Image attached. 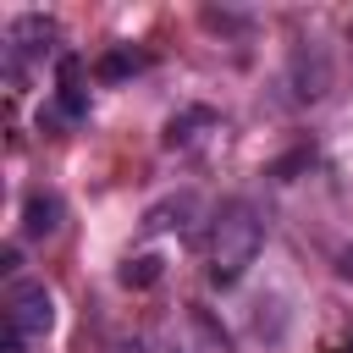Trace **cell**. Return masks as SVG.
<instances>
[{"label":"cell","mask_w":353,"mask_h":353,"mask_svg":"<svg viewBox=\"0 0 353 353\" xmlns=\"http://www.w3.org/2000/svg\"><path fill=\"white\" fill-rule=\"evenodd\" d=\"M259 248H265V215L248 199H226L210 221V281L215 287L243 281V270L259 259Z\"/></svg>","instance_id":"obj_1"},{"label":"cell","mask_w":353,"mask_h":353,"mask_svg":"<svg viewBox=\"0 0 353 353\" xmlns=\"http://www.w3.org/2000/svg\"><path fill=\"white\" fill-rule=\"evenodd\" d=\"M55 325V298H50V287L44 281H11V292H6V331H17L22 342H33V336H44Z\"/></svg>","instance_id":"obj_2"},{"label":"cell","mask_w":353,"mask_h":353,"mask_svg":"<svg viewBox=\"0 0 353 353\" xmlns=\"http://www.w3.org/2000/svg\"><path fill=\"white\" fill-rule=\"evenodd\" d=\"M50 39H55V22H50L44 11L17 17V22H11V33H6V77L17 83V77H22V61H28V55H39Z\"/></svg>","instance_id":"obj_3"},{"label":"cell","mask_w":353,"mask_h":353,"mask_svg":"<svg viewBox=\"0 0 353 353\" xmlns=\"http://www.w3.org/2000/svg\"><path fill=\"white\" fill-rule=\"evenodd\" d=\"M83 116H88L83 61H77V55H61V66H55V110H50V116L39 110V127H44V121H83Z\"/></svg>","instance_id":"obj_4"},{"label":"cell","mask_w":353,"mask_h":353,"mask_svg":"<svg viewBox=\"0 0 353 353\" xmlns=\"http://www.w3.org/2000/svg\"><path fill=\"white\" fill-rule=\"evenodd\" d=\"M61 215H66V204H61V193H50V188H33V193L22 199V232H28V237H55V232H61Z\"/></svg>","instance_id":"obj_5"},{"label":"cell","mask_w":353,"mask_h":353,"mask_svg":"<svg viewBox=\"0 0 353 353\" xmlns=\"http://www.w3.org/2000/svg\"><path fill=\"white\" fill-rule=\"evenodd\" d=\"M287 88H292L298 105H309V99H320V94L331 88V66H314V72H309V50H298V55H292V72H287Z\"/></svg>","instance_id":"obj_6"},{"label":"cell","mask_w":353,"mask_h":353,"mask_svg":"<svg viewBox=\"0 0 353 353\" xmlns=\"http://www.w3.org/2000/svg\"><path fill=\"white\" fill-rule=\"evenodd\" d=\"M204 127H215V110L188 105L182 116H171V121H165V149H193V143L204 138Z\"/></svg>","instance_id":"obj_7"},{"label":"cell","mask_w":353,"mask_h":353,"mask_svg":"<svg viewBox=\"0 0 353 353\" xmlns=\"http://www.w3.org/2000/svg\"><path fill=\"white\" fill-rule=\"evenodd\" d=\"M132 72H143V55H138L132 44H121V50H110V55L94 61V77H99V83H121V77H132Z\"/></svg>","instance_id":"obj_8"},{"label":"cell","mask_w":353,"mask_h":353,"mask_svg":"<svg viewBox=\"0 0 353 353\" xmlns=\"http://www.w3.org/2000/svg\"><path fill=\"white\" fill-rule=\"evenodd\" d=\"M182 215H193V193H176L165 204H154L143 215V232H165V226H182Z\"/></svg>","instance_id":"obj_9"},{"label":"cell","mask_w":353,"mask_h":353,"mask_svg":"<svg viewBox=\"0 0 353 353\" xmlns=\"http://www.w3.org/2000/svg\"><path fill=\"white\" fill-rule=\"evenodd\" d=\"M160 270H165V259H160V254H138V259H127L116 276H121V287H154V281H160Z\"/></svg>","instance_id":"obj_10"},{"label":"cell","mask_w":353,"mask_h":353,"mask_svg":"<svg viewBox=\"0 0 353 353\" xmlns=\"http://www.w3.org/2000/svg\"><path fill=\"white\" fill-rule=\"evenodd\" d=\"M309 160H314V154H309V149H298V154H287V160H276V165H270V176H276V182H287V176H292L298 165H309Z\"/></svg>","instance_id":"obj_11"},{"label":"cell","mask_w":353,"mask_h":353,"mask_svg":"<svg viewBox=\"0 0 353 353\" xmlns=\"http://www.w3.org/2000/svg\"><path fill=\"white\" fill-rule=\"evenodd\" d=\"M336 270H342V276L353 281V248H342V259H336Z\"/></svg>","instance_id":"obj_12"}]
</instances>
